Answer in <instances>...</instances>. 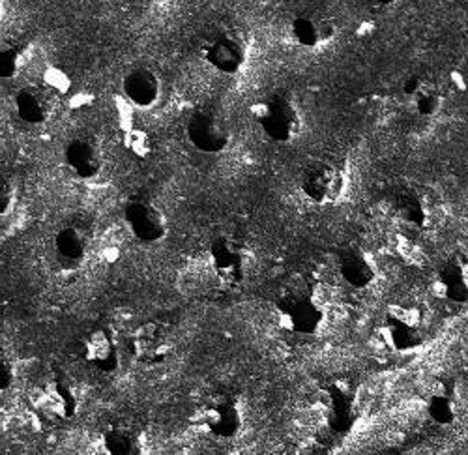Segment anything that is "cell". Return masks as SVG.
Listing matches in <instances>:
<instances>
[{
  "mask_svg": "<svg viewBox=\"0 0 468 455\" xmlns=\"http://www.w3.org/2000/svg\"><path fill=\"white\" fill-rule=\"evenodd\" d=\"M208 262L216 280L227 287H239L255 269V251L240 238L221 235L208 248Z\"/></svg>",
  "mask_w": 468,
  "mask_h": 455,
  "instance_id": "obj_6",
  "label": "cell"
},
{
  "mask_svg": "<svg viewBox=\"0 0 468 455\" xmlns=\"http://www.w3.org/2000/svg\"><path fill=\"white\" fill-rule=\"evenodd\" d=\"M122 92L133 107L148 111L162 98V79L154 69L137 66L124 75Z\"/></svg>",
  "mask_w": 468,
  "mask_h": 455,
  "instance_id": "obj_19",
  "label": "cell"
},
{
  "mask_svg": "<svg viewBox=\"0 0 468 455\" xmlns=\"http://www.w3.org/2000/svg\"><path fill=\"white\" fill-rule=\"evenodd\" d=\"M251 117L264 139L287 144L302 133V115L296 103L287 94H270L251 107Z\"/></svg>",
  "mask_w": 468,
  "mask_h": 455,
  "instance_id": "obj_4",
  "label": "cell"
},
{
  "mask_svg": "<svg viewBox=\"0 0 468 455\" xmlns=\"http://www.w3.org/2000/svg\"><path fill=\"white\" fill-rule=\"evenodd\" d=\"M403 96L409 109L416 112L418 117H425V119L439 115L444 103L442 89L435 81L420 78V75H414V78L405 81Z\"/></svg>",
  "mask_w": 468,
  "mask_h": 455,
  "instance_id": "obj_21",
  "label": "cell"
},
{
  "mask_svg": "<svg viewBox=\"0 0 468 455\" xmlns=\"http://www.w3.org/2000/svg\"><path fill=\"white\" fill-rule=\"evenodd\" d=\"M463 397L459 385L452 376H437L425 392V412L437 426H452L459 420Z\"/></svg>",
  "mask_w": 468,
  "mask_h": 455,
  "instance_id": "obj_13",
  "label": "cell"
},
{
  "mask_svg": "<svg viewBox=\"0 0 468 455\" xmlns=\"http://www.w3.org/2000/svg\"><path fill=\"white\" fill-rule=\"evenodd\" d=\"M201 58L221 75H237L248 62L250 40L246 32L230 23L207 28L199 42Z\"/></svg>",
  "mask_w": 468,
  "mask_h": 455,
  "instance_id": "obj_2",
  "label": "cell"
},
{
  "mask_svg": "<svg viewBox=\"0 0 468 455\" xmlns=\"http://www.w3.org/2000/svg\"><path fill=\"white\" fill-rule=\"evenodd\" d=\"M83 360L100 373H114L121 367L119 339L109 328H94L81 339Z\"/></svg>",
  "mask_w": 468,
  "mask_h": 455,
  "instance_id": "obj_14",
  "label": "cell"
},
{
  "mask_svg": "<svg viewBox=\"0 0 468 455\" xmlns=\"http://www.w3.org/2000/svg\"><path fill=\"white\" fill-rule=\"evenodd\" d=\"M337 274L353 289H367L375 283L378 269L375 259L362 248L350 246L337 255Z\"/></svg>",
  "mask_w": 468,
  "mask_h": 455,
  "instance_id": "obj_17",
  "label": "cell"
},
{
  "mask_svg": "<svg viewBox=\"0 0 468 455\" xmlns=\"http://www.w3.org/2000/svg\"><path fill=\"white\" fill-rule=\"evenodd\" d=\"M40 401L57 420L68 422L80 412V396L62 376H51L44 383Z\"/></svg>",
  "mask_w": 468,
  "mask_h": 455,
  "instance_id": "obj_22",
  "label": "cell"
},
{
  "mask_svg": "<svg viewBox=\"0 0 468 455\" xmlns=\"http://www.w3.org/2000/svg\"><path fill=\"white\" fill-rule=\"evenodd\" d=\"M53 248L58 259L66 262H81L90 249V237L80 225H64L55 233Z\"/></svg>",
  "mask_w": 468,
  "mask_h": 455,
  "instance_id": "obj_24",
  "label": "cell"
},
{
  "mask_svg": "<svg viewBox=\"0 0 468 455\" xmlns=\"http://www.w3.org/2000/svg\"><path fill=\"white\" fill-rule=\"evenodd\" d=\"M346 187L345 169L330 158H319L305 165L300 176V192L317 206L335 205Z\"/></svg>",
  "mask_w": 468,
  "mask_h": 455,
  "instance_id": "obj_8",
  "label": "cell"
},
{
  "mask_svg": "<svg viewBox=\"0 0 468 455\" xmlns=\"http://www.w3.org/2000/svg\"><path fill=\"white\" fill-rule=\"evenodd\" d=\"M278 324L296 335H317L328 323V303L323 291L307 278H292L274 298Z\"/></svg>",
  "mask_w": 468,
  "mask_h": 455,
  "instance_id": "obj_1",
  "label": "cell"
},
{
  "mask_svg": "<svg viewBox=\"0 0 468 455\" xmlns=\"http://www.w3.org/2000/svg\"><path fill=\"white\" fill-rule=\"evenodd\" d=\"M466 362H468V349H466Z\"/></svg>",
  "mask_w": 468,
  "mask_h": 455,
  "instance_id": "obj_30",
  "label": "cell"
},
{
  "mask_svg": "<svg viewBox=\"0 0 468 455\" xmlns=\"http://www.w3.org/2000/svg\"><path fill=\"white\" fill-rule=\"evenodd\" d=\"M463 3H468V0H463Z\"/></svg>",
  "mask_w": 468,
  "mask_h": 455,
  "instance_id": "obj_31",
  "label": "cell"
},
{
  "mask_svg": "<svg viewBox=\"0 0 468 455\" xmlns=\"http://www.w3.org/2000/svg\"><path fill=\"white\" fill-rule=\"evenodd\" d=\"M0 371H3V376H0V388H3V392H6L14 385V365L5 358Z\"/></svg>",
  "mask_w": 468,
  "mask_h": 455,
  "instance_id": "obj_27",
  "label": "cell"
},
{
  "mask_svg": "<svg viewBox=\"0 0 468 455\" xmlns=\"http://www.w3.org/2000/svg\"><path fill=\"white\" fill-rule=\"evenodd\" d=\"M291 34L298 46L305 49H319L334 40L337 26L330 17L323 14L303 12L292 17Z\"/></svg>",
  "mask_w": 468,
  "mask_h": 455,
  "instance_id": "obj_18",
  "label": "cell"
},
{
  "mask_svg": "<svg viewBox=\"0 0 468 455\" xmlns=\"http://www.w3.org/2000/svg\"><path fill=\"white\" fill-rule=\"evenodd\" d=\"M186 139L201 154L216 156L223 154L230 146L232 128L221 112L210 107H201L193 111L186 121Z\"/></svg>",
  "mask_w": 468,
  "mask_h": 455,
  "instance_id": "obj_9",
  "label": "cell"
},
{
  "mask_svg": "<svg viewBox=\"0 0 468 455\" xmlns=\"http://www.w3.org/2000/svg\"><path fill=\"white\" fill-rule=\"evenodd\" d=\"M64 162L80 180H92L103 169V150L92 135H77L64 146Z\"/></svg>",
  "mask_w": 468,
  "mask_h": 455,
  "instance_id": "obj_15",
  "label": "cell"
},
{
  "mask_svg": "<svg viewBox=\"0 0 468 455\" xmlns=\"http://www.w3.org/2000/svg\"><path fill=\"white\" fill-rule=\"evenodd\" d=\"M433 292L457 306L468 303V251L455 249L442 262L433 280Z\"/></svg>",
  "mask_w": 468,
  "mask_h": 455,
  "instance_id": "obj_12",
  "label": "cell"
},
{
  "mask_svg": "<svg viewBox=\"0 0 468 455\" xmlns=\"http://www.w3.org/2000/svg\"><path fill=\"white\" fill-rule=\"evenodd\" d=\"M14 109L25 124L42 126L53 117L55 96L46 85L28 83L17 90L14 98Z\"/></svg>",
  "mask_w": 468,
  "mask_h": 455,
  "instance_id": "obj_16",
  "label": "cell"
},
{
  "mask_svg": "<svg viewBox=\"0 0 468 455\" xmlns=\"http://www.w3.org/2000/svg\"><path fill=\"white\" fill-rule=\"evenodd\" d=\"M175 349L171 332L160 323H144L128 339L130 356L143 365L155 367L165 364Z\"/></svg>",
  "mask_w": 468,
  "mask_h": 455,
  "instance_id": "obj_11",
  "label": "cell"
},
{
  "mask_svg": "<svg viewBox=\"0 0 468 455\" xmlns=\"http://www.w3.org/2000/svg\"><path fill=\"white\" fill-rule=\"evenodd\" d=\"M382 333L388 347L396 353H412L427 341L429 319L414 302L392 303L384 313Z\"/></svg>",
  "mask_w": 468,
  "mask_h": 455,
  "instance_id": "obj_3",
  "label": "cell"
},
{
  "mask_svg": "<svg viewBox=\"0 0 468 455\" xmlns=\"http://www.w3.org/2000/svg\"><path fill=\"white\" fill-rule=\"evenodd\" d=\"M394 212L405 225L418 231L431 229L435 223V206L416 187L401 189L394 199Z\"/></svg>",
  "mask_w": 468,
  "mask_h": 455,
  "instance_id": "obj_20",
  "label": "cell"
},
{
  "mask_svg": "<svg viewBox=\"0 0 468 455\" xmlns=\"http://www.w3.org/2000/svg\"><path fill=\"white\" fill-rule=\"evenodd\" d=\"M191 424L214 439L230 440L240 435L244 414L237 397L229 392H210L195 407Z\"/></svg>",
  "mask_w": 468,
  "mask_h": 455,
  "instance_id": "obj_5",
  "label": "cell"
},
{
  "mask_svg": "<svg viewBox=\"0 0 468 455\" xmlns=\"http://www.w3.org/2000/svg\"><path fill=\"white\" fill-rule=\"evenodd\" d=\"M101 448L107 455H144L148 451L144 433L130 422H112L101 435Z\"/></svg>",
  "mask_w": 468,
  "mask_h": 455,
  "instance_id": "obj_23",
  "label": "cell"
},
{
  "mask_svg": "<svg viewBox=\"0 0 468 455\" xmlns=\"http://www.w3.org/2000/svg\"><path fill=\"white\" fill-rule=\"evenodd\" d=\"M144 3H155V0H144Z\"/></svg>",
  "mask_w": 468,
  "mask_h": 455,
  "instance_id": "obj_29",
  "label": "cell"
},
{
  "mask_svg": "<svg viewBox=\"0 0 468 455\" xmlns=\"http://www.w3.org/2000/svg\"><path fill=\"white\" fill-rule=\"evenodd\" d=\"M27 62V49L14 37H5L0 44V78L14 79L21 73Z\"/></svg>",
  "mask_w": 468,
  "mask_h": 455,
  "instance_id": "obj_25",
  "label": "cell"
},
{
  "mask_svg": "<svg viewBox=\"0 0 468 455\" xmlns=\"http://www.w3.org/2000/svg\"><path fill=\"white\" fill-rule=\"evenodd\" d=\"M124 146L133 158L144 160L152 152V139L143 130H130L124 133Z\"/></svg>",
  "mask_w": 468,
  "mask_h": 455,
  "instance_id": "obj_26",
  "label": "cell"
},
{
  "mask_svg": "<svg viewBox=\"0 0 468 455\" xmlns=\"http://www.w3.org/2000/svg\"><path fill=\"white\" fill-rule=\"evenodd\" d=\"M323 418L335 435H348L360 420V392L350 378H332L321 390Z\"/></svg>",
  "mask_w": 468,
  "mask_h": 455,
  "instance_id": "obj_7",
  "label": "cell"
},
{
  "mask_svg": "<svg viewBox=\"0 0 468 455\" xmlns=\"http://www.w3.org/2000/svg\"><path fill=\"white\" fill-rule=\"evenodd\" d=\"M371 3L377 8H392V6H396L399 3V0H371Z\"/></svg>",
  "mask_w": 468,
  "mask_h": 455,
  "instance_id": "obj_28",
  "label": "cell"
},
{
  "mask_svg": "<svg viewBox=\"0 0 468 455\" xmlns=\"http://www.w3.org/2000/svg\"><path fill=\"white\" fill-rule=\"evenodd\" d=\"M124 221L130 233L141 244H160L169 235V219L165 212L146 197H132L124 205Z\"/></svg>",
  "mask_w": 468,
  "mask_h": 455,
  "instance_id": "obj_10",
  "label": "cell"
}]
</instances>
